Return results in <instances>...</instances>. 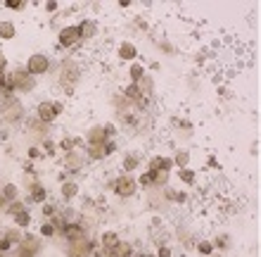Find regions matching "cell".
Segmentation results:
<instances>
[{"mask_svg": "<svg viewBox=\"0 0 261 257\" xmlns=\"http://www.w3.org/2000/svg\"><path fill=\"white\" fill-rule=\"evenodd\" d=\"M8 83H10V88H12V91H15V88H19V91H34V88H36L34 76H29L24 69L8 74Z\"/></svg>", "mask_w": 261, "mask_h": 257, "instance_id": "1", "label": "cell"}, {"mask_svg": "<svg viewBox=\"0 0 261 257\" xmlns=\"http://www.w3.org/2000/svg\"><path fill=\"white\" fill-rule=\"evenodd\" d=\"M50 69V60H48V55H43V53H34V55L27 60V69L24 72L29 74V76H41V74H45Z\"/></svg>", "mask_w": 261, "mask_h": 257, "instance_id": "2", "label": "cell"}, {"mask_svg": "<svg viewBox=\"0 0 261 257\" xmlns=\"http://www.w3.org/2000/svg\"><path fill=\"white\" fill-rule=\"evenodd\" d=\"M135 188H138V181H135L133 176H128V174L119 176L117 184H114V191H117L119 198H131V195L135 193Z\"/></svg>", "mask_w": 261, "mask_h": 257, "instance_id": "3", "label": "cell"}, {"mask_svg": "<svg viewBox=\"0 0 261 257\" xmlns=\"http://www.w3.org/2000/svg\"><path fill=\"white\" fill-rule=\"evenodd\" d=\"M79 41H81V31H79L76 24H69V27H64L60 31V46L62 48H74Z\"/></svg>", "mask_w": 261, "mask_h": 257, "instance_id": "4", "label": "cell"}, {"mask_svg": "<svg viewBox=\"0 0 261 257\" xmlns=\"http://www.w3.org/2000/svg\"><path fill=\"white\" fill-rule=\"evenodd\" d=\"M112 134V128L107 126H95L88 131V136H86V141H88V146H93V143H107V136Z\"/></svg>", "mask_w": 261, "mask_h": 257, "instance_id": "5", "label": "cell"}, {"mask_svg": "<svg viewBox=\"0 0 261 257\" xmlns=\"http://www.w3.org/2000/svg\"><path fill=\"white\" fill-rule=\"evenodd\" d=\"M173 167V160L171 157H162V155H157L150 160V172H169Z\"/></svg>", "mask_w": 261, "mask_h": 257, "instance_id": "6", "label": "cell"}, {"mask_svg": "<svg viewBox=\"0 0 261 257\" xmlns=\"http://www.w3.org/2000/svg\"><path fill=\"white\" fill-rule=\"evenodd\" d=\"M55 117H57V114H55V107H53V102L50 100H45V102L38 105V119L43 121V124H50Z\"/></svg>", "mask_w": 261, "mask_h": 257, "instance_id": "7", "label": "cell"}, {"mask_svg": "<svg viewBox=\"0 0 261 257\" xmlns=\"http://www.w3.org/2000/svg\"><path fill=\"white\" fill-rule=\"evenodd\" d=\"M131 252H133V250H131V245H128V243H121V240H119L114 248L107 250V257H131Z\"/></svg>", "mask_w": 261, "mask_h": 257, "instance_id": "8", "label": "cell"}, {"mask_svg": "<svg viewBox=\"0 0 261 257\" xmlns=\"http://www.w3.org/2000/svg\"><path fill=\"white\" fill-rule=\"evenodd\" d=\"M119 57L121 60H135L138 57V50H135L133 43H121L119 46Z\"/></svg>", "mask_w": 261, "mask_h": 257, "instance_id": "9", "label": "cell"}, {"mask_svg": "<svg viewBox=\"0 0 261 257\" xmlns=\"http://www.w3.org/2000/svg\"><path fill=\"white\" fill-rule=\"evenodd\" d=\"M15 224H17L19 229H27L29 224H31V212H29V210L15 212Z\"/></svg>", "mask_w": 261, "mask_h": 257, "instance_id": "10", "label": "cell"}, {"mask_svg": "<svg viewBox=\"0 0 261 257\" xmlns=\"http://www.w3.org/2000/svg\"><path fill=\"white\" fill-rule=\"evenodd\" d=\"M15 34H17V29H15L12 22H0V38H3V41L15 38Z\"/></svg>", "mask_w": 261, "mask_h": 257, "instance_id": "11", "label": "cell"}, {"mask_svg": "<svg viewBox=\"0 0 261 257\" xmlns=\"http://www.w3.org/2000/svg\"><path fill=\"white\" fill-rule=\"evenodd\" d=\"M76 27H79V31H81V38L83 36H95V22H93V19H83L81 24H76Z\"/></svg>", "mask_w": 261, "mask_h": 257, "instance_id": "12", "label": "cell"}, {"mask_svg": "<svg viewBox=\"0 0 261 257\" xmlns=\"http://www.w3.org/2000/svg\"><path fill=\"white\" fill-rule=\"evenodd\" d=\"M76 193H79V184H74V181H64L62 184V198L72 200Z\"/></svg>", "mask_w": 261, "mask_h": 257, "instance_id": "13", "label": "cell"}, {"mask_svg": "<svg viewBox=\"0 0 261 257\" xmlns=\"http://www.w3.org/2000/svg\"><path fill=\"white\" fill-rule=\"evenodd\" d=\"M171 160H173V165H178L180 169H185V167L190 165V153L188 150H178L176 157H171Z\"/></svg>", "mask_w": 261, "mask_h": 257, "instance_id": "14", "label": "cell"}, {"mask_svg": "<svg viewBox=\"0 0 261 257\" xmlns=\"http://www.w3.org/2000/svg\"><path fill=\"white\" fill-rule=\"evenodd\" d=\"M102 248L105 250H112L114 248V245H117L119 243V238H117V233H112V231H107V233H102Z\"/></svg>", "mask_w": 261, "mask_h": 257, "instance_id": "15", "label": "cell"}, {"mask_svg": "<svg viewBox=\"0 0 261 257\" xmlns=\"http://www.w3.org/2000/svg\"><path fill=\"white\" fill-rule=\"evenodd\" d=\"M128 74H131V81H133V83L143 81V79H145V67H143V64H133V67L128 69Z\"/></svg>", "mask_w": 261, "mask_h": 257, "instance_id": "16", "label": "cell"}, {"mask_svg": "<svg viewBox=\"0 0 261 257\" xmlns=\"http://www.w3.org/2000/svg\"><path fill=\"white\" fill-rule=\"evenodd\" d=\"M126 95H128V98H135V100H140V102L145 100V95H143V91H140V86H138V83H131V86H128Z\"/></svg>", "mask_w": 261, "mask_h": 257, "instance_id": "17", "label": "cell"}, {"mask_svg": "<svg viewBox=\"0 0 261 257\" xmlns=\"http://www.w3.org/2000/svg\"><path fill=\"white\" fill-rule=\"evenodd\" d=\"M138 162H140V157L133 155V153H128V155L124 157V169H128V172H131V169H135V167H138Z\"/></svg>", "mask_w": 261, "mask_h": 257, "instance_id": "18", "label": "cell"}, {"mask_svg": "<svg viewBox=\"0 0 261 257\" xmlns=\"http://www.w3.org/2000/svg\"><path fill=\"white\" fill-rule=\"evenodd\" d=\"M29 200L31 202H43L45 200V191L41 188V186H34V193L29 195Z\"/></svg>", "mask_w": 261, "mask_h": 257, "instance_id": "19", "label": "cell"}, {"mask_svg": "<svg viewBox=\"0 0 261 257\" xmlns=\"http://www.w3.org/2000/svg\"><path fill=\"white\" fill-rule=\"evenodd\" d=\"M3 195H5V200H15L17 198V186H12V184H8L5 188H3Z\"/></svg>", "mask_w": 261, "mask_h": 257, "instance_id": "20", "label": "cell"}, {"mask_svg": "<svg viewBox=\"0 0 261 257\" xmlns=\"http://www.w3.org/2000/svg\"><path fill=\"white\" fill-rule=\"evenodd\" d=\"M180 181H185V184H192V181H195V172H192V169H188V167H185V169H180Z\"/></svg>", "mask_w": 261, "mask_h": 257, "instance_id": "21", "label": "cell"}, {"mask_svg": "<svg viewBox=\"0 0 261 257\" xmlns=\"http://www.w3.org/2000/svg\"><path fill=\"white\" fill-rule=\"evenodd\" d=\"M55 233V224H50V221H45L43 226H41V236H45V238H50Z\"/></svg>", "mask_w": 261, "mask_h": 257, "instance_id": "22", "label": "cell"}, {"mask_svg": "<svg viewBox=\"0 0 261 257\" xmlns=\"http://www.w3.org/2000/svg\"><path fill=\"white\" fill-rule=\"evenodd\" d=\"M138 184H140V186H154V172H147V174H143Z\"/></svg>", "mask_w": 261, "mask_h": 257, "instance_id": "23", "label": "cell"}, {"mask_svg": "<svg viewBox=\"0 0 261 257\" xmlns=\"http://www.w3.org/2000/svg\"><path fill=\"white\" fill-rule=\"evenodd\" d=\"M5 8H10V10H24V8H27V3H24V0H8V3H5Z\"/></svg>", "mask_w": 261, "mask_h": 257, "instance_id": "24", "label": "cell"}, {"mask_svg": "<svg viewBox=\"0 0 261 257\" xmlns=\"http://www.w3.org/2000/svg\"><path fill=\"white\" fill-rule=\"evenodd\" d=\"M211 250H214V245H211V243H207V240H202V243H199V252H204V255H211Z\"/></svg>", "mask_w": 261, "mask_h": 257, "instance_id": "25", "label": "cell"}, {"mask_svg": "<svg viewBox=\"0 0 261 257\" xmlns=\"http://www.w3.org/2000/svg\"><path fill=\"white\" fill-rule=\"evenodd\" d=\"M60 148H62V150H74V138H62Z\"/></svg>", "mask_w": 261, "mask_h": 257, "instance_id": "26", "label": "cell"}, {"mask_svg": "<svg viewBox=\"0 0 261 257\" xmlns=\"http://www.w3.org/2000/svg\"><path fill=\"white\" fill-rule=\"evenodd\" d=\"M10 248H12V240H10L8 236H5V238L0 240V252H8Z\"/></svg>", "mask_w": 261, "mask_h": 257, "instance_id": "27", "label": "cell"}, {"mask_svg": "<svg viewBox=\"0 0 261 257\" xmlns=\"http://www.w3.org/2000/svg\"><path fill=\"white\" fill-rule=\"evenodd\" d=\"M0 72H8V57L3 55V50H0Z\"/></svg>", "mask_w": 261, "mask_h": 257, "instance_id": "28", "label": "cell"}, {"mask_svg": "<svg viewBox=\"0 0 261 257\" xmlns=\"http://www.w3.org/2000/svg\"><path fill=\"white\" fill-rule=\"evenodd\" d=\"M43 214H45V217H53L55 207H53V205H43Z\"/></svg>", "mask_w": 261, "mask_h": 257, "instance_id": "29", "label": "cell"}, {"mask_svg": "<svg viewBox=\"0 0 261 257\" xmlns=\"http://www.w3.org/2000/svg\"><path fill=\"white\" fill-rule=\"evenodd\" d=\"M157 257H171V250H169V248H162L159 252H157Z\"/></svg>", "mask_w": 261, "mask_h": 257, "instance_id": "30", "label": "cell"}, {"mask_svg": "<svg viewBox=\"0 0 261 257\" xmlns=\"http://www.w3.org/2000/svg\"><path fill=\"white\" fill-rule=\"evenodd\" d=\"M45 10H48V12H50V10H57V3H48V5H45Z\"/></svg>", "mask_w": 261, "mask_h": 257, "instance_id": "31", "label": "cell"}, {"mask_svg": "<svg viewBox=\"0 0 261 257\" xmlns=\"http://www.w3.org/2000/svg\"><path fill=\"white\" fill-rule=\"evenodd\" d=\"M19 257H34V255H31V252H27V250H24V252H22V255H19Z\"/></svg>", "mask_w": 261, "mask_h": 257, "instance_id": "32", "label": "cell"}, {"mask_svg": "<svg viewBox=\"0 0 261 257\" xmlns=\"http://www.w3.org/2000/svg\"><path fill=\"white\" fill-rule=\"evenodd\" d=\"M143 257H157V255H143Z\"/></svg>", "mask_w": 261, "mask_h": 257, "instance_id": "33", "label": "cell"}]
</instances>
